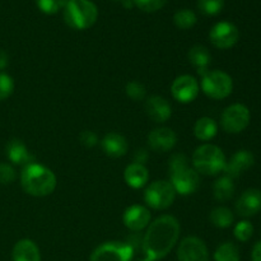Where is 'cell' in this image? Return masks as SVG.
Returning a JSON list of instances; mask_svg holds the SVG:
<instances>
[{"instance_id":"obj_1","label":"cell","mask_w":261,"mask_h":261,"mask_svg":"<svg viewBox=\"0 0 261 261\" xmlns=\"http://www.w3.org/2000/svg\"><path fill=\"white\" fill-rule=\"evenodd\" d=\"M180 222L170 214L150 222L142 240V251L145 259L158 261L167 256L180 239Z\"/></svg>"},{"instance_id":"obj_2","label":"cell","mask_w":261,"mask_h":261,"mask_svg":"<svg viewBox=\"0 0 261 261\" xmlns=\"http://www.w3.org/2000/svg\"><path fill=\"white\" fill-rule=\"evenodd\" d=\"M20 185L24 193L35 198L48 196L55 191L58 180L50 168L40 163H31L23 167L20 173Z\"/></svg>"},{"instance_id":"obj_3","label":"cell","mask_w":261,"mask_h":261,"mask_svg":"<svg viewBox=\"0 0 261 261\" xmlns=\"http://www.w3.org/2000/svg\"><path fill=\"white\" fill-rule=\"evenodd\" d=\"M170 182L176 194L188 196L196 193L200 186V175L190 166V161L184 153H176L168 161Z\"/></svg>"},{"instance_id":"obj_4","label":"cell","mask_w":261,"mask_h":261,"mask_svg":"<svg viewBox=\"0 0 261 261\" xmlns=\"http://www.w3.org/2000/svg\"><path fill=\"white\" fill-rule=\"evenodd\" d=\"M226 155L223 150L214 144H201L194 152L191 157L193 167L199 175L216 176L223 172L226 166Z\"/></svg>"},{"instance_id":"obj_5","label":"cell","mask_w":261,"mask_h":261,"mask_svg":"<svg viewBox=\"0 0 261 261\" xmlns=\"http://www.w3.org/2000/svg\"><path fill=\"white\" fill-rule=\"evenodd\" d=\"M97 18L98 9L91 0H68L64 5V20L73 30H88Z\"/></svg>"},{"instance_id":"obj_6","label":"cell","mask_w":261,"mask_h":261,"mask_svg":"<svg viewBox=\"0 0 261 261\" xmlns=\"http://www.w3.org/2000/svg\"><path fill=\"white\" fill-rule=\"evenodd\" d=\"M200 88L212 99H224L233 91L231 75L222 70H208L201 75Z\"/></svg>"},{"instance_id":"obj_7","label":"cell","mask_w":261,"mask_h":261,"mask_svg":"<svg viewBox=\"0 0 261 261\" xmlns=\"http://www.w3.org/2000/svg\"><path fill=\"white\" fill-rule=\"evenodd\" d=\"M176 199V191L170 181L158 180L148 185L144 191V201L154 211L170 208Z\"/></svg>"},{"instance_id":"obj_8","label":"cell","mask_w":261,"mask_h":261,"mask_svg":"<svg viewBox=\"0 0 261 261\" xmlns=\"http://www.w3.org/2000/svg\"><path fill=\"white\" fill-rule=\"evenodd\" d=\"M135 249L132 244L110 241L99 245L92 251L89 261H132Z\"/></svg>"},{"instance_id":"obj_9","label":"cell","mask_w":261,"mask_h":261,"mask_svg":"<svg viewBox=\"0 0 261 261\" xmlns=\"http://www.w3.org/2000/svg\"><path fill=\"white\" fill-rule=\"evenodd\" d=\"M250 110L242 103H233L227 107L221 116V125L228 134H239L250 124Z\"/></svg>"},{"instance_id":"obj_10","label":"cell","mask_w":261,"mask_h":261,"mask_svg":"<svg viewBox=\"0 0 261 261\" xmlns=\"http://www.w3.org/2000/svg\"><path fill=\"white\" fill-rule=\"evenodd\" d=\"M239 28L233 23L227 22V20L216 23L209 32V40L212 45L219 50H228L233 47L239 42Z\"/></svg>"},{"instance_id":"obj_11","label":"cell","mask_w":261,"mask_h":261,"mask_svg":"<svg viewBox=\"0 0 261 261\" xmlns=\"http://www.w3.org/2000/svg\"><path fill=\"white\" fill-rule=\"evenodd\" d=\"M199 92H200V83L196 81L195 76L189 74L177 76L171 86V93L173 98L184 105L190 103L196 99Z\"/></svg>"},{"instance_id":"obj_12","label":"cell","mask_w":261,"mask_h":261,"mask_svg":"<svg viewBox=\"0 0 261 261\" xmlns=\"http://www.w3.org/2000/svg\"><path fill=\"white\" fill-rule=\"evenodd\" d=\"M177 259L178 261H209L208 247L199 237H185L177 246Z\"/></svg>"},{"instance_id":"obj_13","label":"cell","mask_w":261,"mask_h":261,"mask_svg":"<svg viewBox=\"0 0 261 261\" xmlns=\"http://www.w3.org/2000/svg\"><path fill=\"white\" fill-rule=\"evenodd\" d=\"M150 219H152V216H150L149 209L139 204L127 206L122 214V222L125 227L133 232H140L147 228L150 224Z\"/></svg>"},{"instance_id":"obj_14","label":"cell","mask_w":261,"mask_h":261,"mask_svg":"<svg viewBox=\"0 0 261 261\" xmlns=\"http://www.w3.org/2000/svg\"><path fill=\"white\" fill-rule=\"evenodd\" d=\"M177 135L170 127H157L148 134V145L153 152L166 153L175 148Z\"/></svg>"},{"instance_id":"obj_15","label":"cell","mask_w":261,"mask_h":261,"mask_svg":"<svg viewBox=\"0 0 261 261\" xmlns=\"http://www.w3.org/2000/svg\"><path fill=\"white\" fill-rule=\"evenodd\" d=\"M255 163V157L250 150L241 149L237 150L229 161H227L226 166H224L223 172L226 173L224 176L229 178H237L245 172V171L250 170V168L254 166Z\"/></svg>"},{"instance_id":"obj_16","label":"cell","mask_w":261,"mask_h":261,"mask_svg":"<svg viewBox=\"0 0 261 261\" xmlns=\"http://www.w3.org/2000/svg\"><path fill=\"white\" fill-rule=\"evenodd\" d=\"M145 112L152 121L162 124L171 117L172 107L165 97L150 96L145 101Z\"/></svg>"},{"instance_id":"obj_17","label":"cell","mask_w":261,"mask_h":261,"mask_svg":"<svg viewBox=\"0 0 261 261\" xmlns=\"http://www.w3.org/2000/svg\"><path fill=\"white\" fill-rule=\"evenodd\" d=\"M239 216L249 218L261 211V191L257 189H249L244 191L236 203Z\"/></svg>"},{"instance_id":"obj_18","label":"cell","mask_w":261,"mask_h":261,"mask_svg":"<svg viewBox=\"0 0 261 261\" xmlns=\"http://www.w3.org/2000/svg\"><path fill=\"white\" fill-rule=\"evenodd\" d=\"M101 148L105 152V154L111 158H120L124 157L129 149L127 140L125 139L124 135L119 133H107L101 140Z\"/></svg>"},{"instance_id":"obj_19","label":"cell","mask_w":261,"mask_h":261,"mask_svg":"<svg viewBox=\"0 0 261 261\" xmlns=\"http://www.w3.org/2000/svg\"><path fill=\"white\" fill-rule=\"evenodd\" d=\"M5 150H7V155L9 161L14 165L25 167L31 163H35V158L28 152V148L25 147L22 140L12 139L10 142H8Z\"/></svg>"},{"instance_id":"obj_20","label":"cell","mask_w":261,"mask_h":261,"mask_svg":"<svg viewBox=\"0 0 261 261\" xmlns=\"http://www.w3.org/2000/svg\"><path fill=\"white\" fill-rule=\"evenodd\" d=\"M124 180L132 189H142L149 181V171L144 165L133 162L125 168Z\"/></svg>"},{"instance_id":"obj_21","label":"cell","mask_w":261,"mask_h":261,"mask_svg":"<svg viewBox=\"0 0 261 261\" xmlns=\"http://www.w3.org/2000/svg\"><path fill=\"white\" fill-rule=\"evenodd\" d=\"M13 261H41V252L32 240L23 239L14 245L12 251Z\"/></svg>"},{"instance_id":"obj_22","label":"cell","mask_w":261,"mask_h":261,"mask_svg":"<svg viewBox=\"0 0 261 261\" xmlns=\"http://www.w3.org/2000/svg\"><path fill=\"white\" fill-rule=\"evenodd\" d=\"M188 59L191 65L198 70L199 75H204L208 71V66L211 64L212 55L205 46L195 45L189 50Z\"/></svg>"},{"instance_id":"obj_23","label":"cell","mask_w":261,"mask_h":261,"mask_svg":"<svg viewBox=\"0 0 261 261\" xmlns=\"http://www.w3.org/2000/svg\"><path fill=\"white\" fill-rule=\"evenodd\" d=\"M217 133H218V126L212 117H200L199 120H196L195 125H194V135L196 137V139L201 140V142H209V140L214 139Z\"/></svg>"},{"instance_id":"obj_24","label":"cell","mask_w":261,"mask_h":261,"mask_svg":"<svg viewBox=\"0 0 261 261\" xmlns=\"http://www.w3.org/2000/svg\"><path fill=\"white\" fill-rule=\"evenodd\" d=\"M233 194L234 184L232 178L227 177V176H222L213 184V195L216 200L224 203V201L231 200Z\"/></svg>"},{"instance_id":"obj_25","label":"cell","mask_w":261,"mask_h":261,"mask_svg":"<svg viewBox=\"0 0 261 261\" xmlns=\"http://www.w3.org/2000/svg\"><path fill=\"white\" fill-rule=\"evenodd\" d=\"M209 219L217 228H228L233 223L234 216L231 209L226 208V206H217L211 212Z\"/></svg>"},{"instance_id":"obj_26","label":"cell","mask_w":261,"mask_h":261,"mask_svg":"<svg viewBox=\"0 0 261 261\" xmlns=\"http://www.w3.org/2000/svg\"><path fill=\"white\" fill-rule=\"evenodd\" d=\"M240 250L232 242H224L219 245L214 251V260L216 261H240Z\"/></svg>"},{"instance_id":"obj_27","label":"cell","mask_w":261,"mask_h":261,"mask_svg":"<svg viewBox=\"0 0 261 261\" xmlns=\"http://www.w3.org/2000/svg\"><path fill=\"white\" fill-rule=\"evenodd\" d=\"M198 22L196 14L190 9H180L173 15V23L180 30H190Z\"/></svg>"},{"instance_id":"obj_28","label":"cell","mask_w":261,"mask_h":261,"mask_svg":"<svg viewBox=\"0 0 261 261\" xmlns=\"http://www.w3.org/2000/svg\"><path fill=\"white\" fill-rule=\"evenodd\" d=\"M125 93L129 97L130 99H133L134 102H140L144 101L145 96H147V89L143 86L140 82L138 81H130L126 83L125 87Z\"/></svg>"},{"instance_id":"obj_29","label":"cell","mask_w":261,"mask_h":261,"mask_svg":"<svg viewBox=\"0 0 261 261\" xmlns=\"http://www.w3.org/2000/svg\"><path fill=\"white\" fill-rule=\"evenodd\" d=\"M224 0H198V8L203 14L217 15L223 9Z\"/></svg>"},{"instance_id":"obj_30","label":"cell","mask_w":261,"mask_h":261,"mask_svg":"<svg viewBox=\"0 0 261 261\" xmlns=\"http://www.w3.org/2000/svg\"><path fill=\"white\" fill-rule=\"evenodd\" d=\"M233 233L240 242H247L254 234V226L249 221H241L234 226Z\"/></svg>"},{"instance_id":"obj_31","label":"cell","mask_w":261,"mask_h":261,"mask_svg":"<svg viewBox=\"0 0 261 261\" xmlns=\"http://www.w3.org/2000/svg\"><path fill=\"white\" fill-rule=\"evenodd\" d=\"M65 0H36L38 9L45 14H55L65 5Z\"/></svg>"},{"instance_id":"obj_32","label":"cell","mask_w":261,"mask_h":261,"mask_svg":"<svg viewBox=\"0 0 261 261\" xmlns=\"http://www.w3.org/2000/svg\"><path fill=\"white\" fill-rule=\"evenodd\" d=\"M14 92V81L10 75L0 73V102L9 98Z\"/></svg>"},{"instance_id":"obj_33","label":"cell","mask_w":261,"mask_h":261,"mask_svg":"<svg viewBox=\"0 0 261 261\" xmlns=\"http://www.w3.org/2000/svg\"><path fill=\"white\" fill-rule=\"evenodd\" d=\"M135 7L145 13H154L157 10L162 9L166 5L167 0H133Z\"/></svg>"},{"instance_id":"obj_34","label":"cell","mask_w":261,"mask_h":261,"mask_svg":"<svg viewBox=\"0 0 261 261\" xmlns=\"http://www.w3.org/2000/svg\"><path fill=\"white\" fill-rule=\"evenodd\" d=\"M15 177H17V173L13 166L8 163H0V184L2 185H9L14 182Z\"/></svg>"},{"instance_id":"obj_35","label":"cell","mask_w":261,"mask_h":261,"mask_svg":"<svg viewBox=\"0 0 261 261\" xmlns=\"http://www.w3.org/2000/svg\"><path fill=\"white\" fill-rule=\"evenodd\" d=\"M79 142L82 145H84L86 148H93L98 144V137L94 132L91 130H84L79 135Z\"/></svg>"},{"instance_id":"obj_36","label":"cell","mask_w":261,"mask_h":261,"mask_svg":"<svg viewBox=\"0 0 261 261\" xmlns=\"http://www.w3.org/2000/svg\"><path fill=\"white\" fill-rule=\"evenodd\" d=\"M148 157H149V153H148L147 149H144V148L138 149L137 152L134 153V163L144 165V163L148 161Z\"/></svg>"},{"instance_id":"obj_37","label":"cell","mask_w":261,"mask_h":261,"mask_svg":"<svg viewBox=\"0 0 261 261\" xmlns=\"http://www.w3.org/2000/svg\"><path fill=\"white\" fill-rule=\"evenodd\" d=\"M251 261H261V241L257 242L252 249Z\"/></svg>"},{"instance_id":"obj_38","label":"cell","mask_w":261,"mask_h":261,"mask_svg":"<svg viewBox=\"0 0 261 261\" xmlns=\"http://www.w3.org/2000/svg\"><path fill=\"white\" fill-rule=\"evenodd\" d=\"M8 65V56L4 51H0V69H4Z\"/></svg>"},{"instance_id":"obj_39","label":"cell","mask_w":261,"mask_h":261,"mask_svg":"<svg viewBox=\"0 0 261 261\" xmlns=\"http://www.w3.org/2000/svg\"><path fill=\"white\" fill-rule=\"evenodd\" d=\"M142 261H149V260H147V259H144V260H142Z\"/></svg>"}]
</instances>
